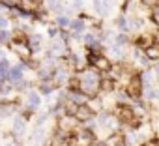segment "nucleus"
I'll use <instances>...</instances> for the list:
<instances>
[{
  "label": "nucleus",
  "mask_w": 159,
  "mask_h": 146,
  "mask_svg": "<svg viewBox=\"0 0 159 146\" xmlns=\"http://www.w3.org/2000/svg\"><path fill=\"white\" fill-rule=\"evenodd\" d=\"M86 62H88L98 73H107V71L112 69L111 60H109L107 56H103V54H94V52H90V54L86 56Z\"/></svg>",
  "instance_id": "f257e3e1"
},
{
  "label": "nucleus",
  "mask_w": 159,
  "mask_h": 146,
  "mask_svg": "<svg viewBox=\"0 0 159 146\" xmlns=\"http://www.w3.org/2000/svg\"><path fill=\"white\" fill-rule=\"evenodd\" d=\"M96 142V135L92 129H83V131H79L73 135V142L75 146H92Z\"/></svg>",
  "instance_id": "f03ea898"
},
{
  "label": "nucleus",
  "mask_w": 159,
  "mask_h": 146,
  "mask_svg": "<svg viewBox=\"0 0 159 146\" xmlns=\"http://www.w3.org/2000/svg\"><path fill=\"white\" fill-rule=\"evenodd\" d=\"M125 92H127L129 98H135V99H139V98L142 96V81H140L139 75H131V77L127 79V88H125Z\"/></svg>",
  "instance_id": "7ed1b4c3"
},
{
  "label": "nucleus",
  "mask_w": 159,
  "mask_h": 146,
  "mask_svg": "<svg viewBox=\"0 0 159 146\" xmlns=\"http://www.w3.org/2000/svg\"><path fill=\"white\" fill-rule=\"evenodd\" d=\"M133 118H135V109H133L131 105L120 103V105L116 107V120H118V122H124V124L129 125V122H131Z\"/></svg>",
  "instance_id": "20e7f679"
},
{
  "label": "nucleus",
  "mask_w": 159,
  "mask_h": 146,
  "mask_svg": "<svg viewBox=\"0 0 159 146\" xmlns=\"http://www.w3.org/2000/svg\"><path fill=\"white\" fill-rule=\"evenodd\" d=\"M92 116H94V112L88 105H77L75 114H73V118L77 122H88V120H92Z\"/></svg>",
  "instance_id": "39448f33"
},
{
  "label": "nucleus",
  "mask_w": 159,
  "mask_h": 146,
  "mask_svg": "<svg viewBox=\"0 0 159 146\" xmlns=\"http://www.w3.org/2000/svg\"><path fill=\"white\" fill-rule=\"evenodd\" d=\"M11 47H13V51H15L21 58H25L26 62L30 60L32 51H30V47H28V43H26V41H13V39H11Z\"/></svg>",
  "instance_id": "423d86ee"
},
{
  "label": "nucleus",
  "mask_w": 159,
  "mask_h": 146,
  "mask_svg": "<svg viewBox=\"0 0 159 146\" xmlns=\"http://www.w3.org/2000/svg\"><path fill=\"white\" fill-rule=\"evenodd\" d=\"M25 67H26L25 64H21V66H15V67H10V71L6 73L4 81H10V83H19V81L23 79V69H25Z\"/></svg>",
  "instance_id": "0eeeda50"
},
{
  "label": "nucleus",
  "mask_w": 159,
  "mask_h": 146,
  "mask_svg": "<svg viewBox=\"0 0 159 146\" xmlns=\"http://www.w3.org/2000/svg\"><path fill=\"white\" fill-rule=\"evenodd\" d=\"M73 127H75V118H73V116L64 114V116L58 120V131H64V133H73Z\"/></svg>",
  "instance_id": "6e6552de"
},
{
  "label": "nucleus",
  "mask_w": 159,
  "mask_h": 146,
  "mask_svg": "<svg viewBox=\"0 0 159 146\" xmlns=\"http://www.w3.org/2000/svg\"><path fill=\"white\" fill-rule=\"evenodd\" d=\"M155 43V34H140L139 38H137V45H139V49H146V47H150V45H153Z\"/></svg>",
  "instance_id": "1a4fd4ad"
},
{
  "label": "nucleus",
  "mask_w": 159,
  "mask_h": 146,
  "mask_svg": "<svg viewBox=\"0 0 159 146\" xmlns=\"http://www.w3.org/2000/svg\"><path fill=\"white\" fill-rule=\"evenodd\" d=\"M142 52H144V58H146L148 62H155V60H159V47H157V43L146 47Z\"/></svg>",
  "instance_id": "9d476101"
},
{
  "label": "nucleus",
  "mask_w": 159,
  "mask_h": 146,
  "mask_svg": "<svg viewBox=\"0 0 159 146\" xmlns=\"http://www.w3.org/2000/svg\"><path fill=\"white\" fill-rule=\"evenodd\" d=\"M39 103H41V98H39L38 92H28V94H26V105H28L30 111L39 109Z\"/></svg>",
  "instance_id": "9b49d317"
},
{
  "label": "nucleus",
  "mask_w": 159,
  "mask_h": 146,
  "mask_svg": "<svg viewBox=\"0 0 159 146\" xmlns=\"http://www.w3.org/2000/svg\"><path fill=\"white\" fill-rule=\"evenodd\" d=\"M69 30H73V34H83L84 32V21L83 19H71L69 21Z\"/></svg>",
  "instance_id": "f8f14e48"
},
{
  "label": "nucleus",
  "mask_w": 159,
  "mask_h": 146,
  "mask_svg": "<svg viewBox=\"0 0 159 146\" xmlns=\"http://www.w3.org/2000/svg\"><path fill=\"white\" fill-rule=\"evenodd\" d=\"M25 127H26V120L21 116V118H17L15 120V124H13V131L15 133H23L25 131Z\"/></svg>",
  "instance_id": "ddd939ff"
},
{
  "label": "nucleus",
  "mask_w": 159,
  "mask_h": 146,
  "mask_svg": "<svg viewBox=\"0 0 159 146\" xmlns=\"http://www.w3.org/2000/svg\"><path fill=\"white\" fill-rule=\"evenodd\" d=\"M10 67H11V66H10V62H8L6 58H0V77H2V79L6 77V73L10 71Z\"/></svg>",
  "instance_id": "4468645a"
},
{
  "label": "nucleus",
  "mask_w": 159,
  "mask_h": 146,
  "mask_svg": "<svg viewBox=\"0 0 159 146\" xmlns=\"http://www.w3.org/2000/svg\"><path fill=\"white\" fill-rule=\"evenodd\" d=\"M69 21H71V19H67V17H64V15L56 17V28H58V30H60V28H69Z\"/></svg>",
  "instance_id": "2eb2a0df"
},
{
  "label": "nucleus",
  "mask_w": 159,
  "mask_h": 146,
  "mask_svg": "<svg viewBox=\"0 0 159 146\" xmlns=\"http://www.w3.org/2000/svg\"><path fill=\"white\" fill-rule=\"evenodd\" d=\"M58 34H60V30L56 26H49V36L51 38H58Z\"/></svg>",
  "instance_id": "dca6fc26"
},
{
  "label": "nucleus",
  "mask_w": 159,
  "mask_h": 146,
  "mask_svg": "<svg viewBox=\"0 0 159 146\" xmlns=\"http://www.w3.org/2000/svg\"><path fill=\"white\" fill-rule=\"evenodd\" d=\"M4 84H6V81H4V79H2V77H0V88H2V86H4Z\"/></svg>",
  "instance_id": "f3484780"
},
{
  "label": "nucleus",
  "mask_w": 159,
  "mask_h": 146,
  "mask_svg": "<svg viewBox=\"0 0 159 146\" xmlns=\"http://www.w3.org/2000/svg\"><path fill=\"white\" fill-rule=\"evenodd\" d=\"M116 146H125V144H124V142H120V144H116Z\"/></svg>",
  "instance_id": "a211bd4d"
}]
</instances>
